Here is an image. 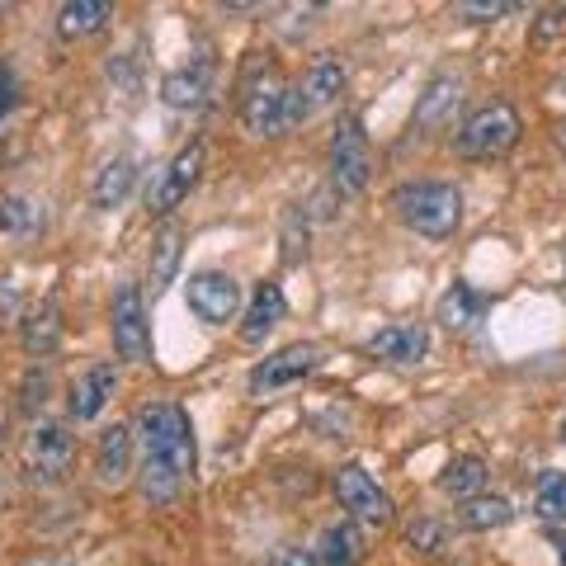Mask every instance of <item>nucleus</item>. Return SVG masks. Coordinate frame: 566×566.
I'll list each match as a JSON object with an SVG mask.
<instances>
[{"label": "nucleus", "instance_id": "35", "mask_svg": "<svg viewBox=\"0 0 566 566\" xmlns=\"http://www.w3.org/2000/svg\"><path fill=\"white\" fill-rule=\"evenodd\" d=\"M557 547H562V566H566V538H557Z\"/></svg>", "mask_w": 566, "mask_h": 566}, {"label": "nucleus", "instance_id": "13", "mask_svg": "<svg viewBox=\"0 0 566 566\" xmlns=\"http://www.w3.org/2000/svg\"><path fill=\"white\" fill-rule=\"evenodd\" d=\"M114 392H118V368L114 364H91L76 382H71V397H66L71 420H95L104 406L114 401Z\"/></svg>", "mask_w": 566, "mask_h": 566}, {"label": "nucleus", "instance_id": "29", "mask_svg": "<svg viewBox=\"0 0 566 566\" xmlns=\"http://www.w3.org/2000/svg\"><path fill=\"white\" fill-rule=\"evenodd\" d=\"M406 543L416 547V553H430V557H439L449 547V528L439 524V520H416L411 528H406Z\"/></svg>", "mask_w": 566, "mask_h": 566}, {"label": "nucleus", "instance_id": "33", "mask_svg": "<svg viewBox=\"0 0 566 566\" xmlns=\"http://www.w3.org/2000/svg\"><path fill=\"white\" fill-rule=\"evenodd\" d=\"M270 566H322V562H316V553L303 543H279L270 553Z\"/></svg>", "mask_w": 566, "mask_h": 566}, {"label": "nucleus", "instance_id": "18", "mask_svg": "<svg viewBox=\"0 0 566 566\" xmlns=\"http://www.w3.org/2000/svg\"><path fill=\"white\" fill-rule=\"evenodd\" d=\"M133 189H137V161H133L128 151H118V156H109V161L99 166L91 199H95V208L114 212V208H123V203L133 199Z\"/></svg>", "mask_w": 566, "mask_h": 566}, {"label": "nucleus", "instance_id": "17", "mask_svg": "<svg viewBox=\"0 0 566 566\" xmlns=\"http://www.w3.org/2000/svg\"><path fill=\"white\" fill-rule=\"evenodd\" d=\"M368 354H378L387 364H424L430 354V331L424 326H382L368 335Z\"/></svg>", "mask_w": 566, "mask_h": 566}, {"label": "nucleus", "instance_id": "28", "mask_svg": "<svg viewBox=\"0 0 566 566\" xmlns=\"http://www.w3.org/2000/svg\"><path fill=\"white\" fill-rule=\"evenodd\" d=\"M43 227V208L24 193H0V237H29Z\"/></svg>", "mask_w": 566, "mask_h": 566}, {"label": "nucleus", "instance_id": "3", "mask_svg": "<svg viewBox=\"0 0 566 566\" xmlns=\"http://www.w3.org/2000/svg\"><path fill=\"white\" fill-rule=\"evenodd\" d=\"M392 208L416 237H430V241L453 237L458 222H463V193H458V185H449V180H411V185H401L392 193Z\"/></svg>", "mask_w": 566, "mask_h": 566}, {"label": "nucleus", "instance_id": "11", "mask_svg": "<svg viewBox=\"0 0 566 566\" xmlns=\"http://www.w3.org/2000/svg\"><path fill=\"white\" fill-rule=\"evenodd\" d=\"M203 161H208L203 142H185V147L170 156L166 170H161V180H156V189L147 193V208L156 212V218H170V212L189 199L193 185H199V175H203Z\"/></svg>", "mask_w": 566, "mask_h": 566}, {"label": "nucleus", "instance_id": "19", "mask_svg": "<svg viewBox=\"0 0 566 566\" xmlns=\"http://www.w3.org/2000/svg\"><path fill=\"white\" fill-rule=\"evenodd\" d=\"M486 312H491V297H486V293H476L472 283H453V289L439 297L434 322H444L449 331H476Z\"/></svg>", "mask_w": 566, "mask_h": 566}, {"label": "nucleus", "instance_id": "5", "mask_svg": "<svg viewBox=\"0 0 566 566\" xmlns=\"http://www.w3.org/2000/svg\"><path fill=\"white\" fill-rule=\"evenodd\" d=\"M368 175H374V151H368V133L364 123L345 114L335 123V137H331V185L340 199H359L368 189Z\"/></svg>", "mask_w": 566, "mask_h": 566}, {"label": "nucleus", "instance_id": "37", "mask_svg": "<svg viewBox=\"0 0 566 566\" xmlns=\"http://www.w3.org/2000/svg\"><path fill=\"white\" fill-rule=\"evenodd\" d=\"M0 434H6V416H0Z\"/></svg>", "mask_w": 566, "mask_h": 566}, {"label": "nucleus", "instance_id": "24", "mask_svg": "<svg viewBox=\"0 0 566 566\" xmlns=\"http://www.w3.org/2000/svg\"><path fill=\"white\" fill-rule=\"evenodd\" d=\"M439 491L453 495V501H472V495L486 491V463L476 453H458L453 463H444L439 472Z\"/></svg>", "mask_w": 566, "mask_h": 566}, {"label": "nucleus", "instance_id": "14", "mask_svg": "<svg viewBox=\"0 0 566 566\" xmlns=\"http://www.w3.org/2000/svg\"><path fill=\"white\" fill-rule=\"evenodd\" d=\"M345 62L340 57H331V52H322L307 71H303V81H297V95H303V104H307V118L312 114H322V109H331V104H340V95H345Z\"/></svg>", "mask_w": 566, "mask_h": 566}, {"label": "nucleus", "instance_id": "10", "mask_svg": "<svg viewBox=\"0 0 566 566\" xmlns=\"http://www.w3.org/2000/svg\"><path fill=\"white\" fill-rule=\"evenodd\" d=\"M185 297H189V312L199 316L203 326H227V322H237V312H241V283L227 270L189 274Z\"/></svg>", "mask_w": 566, "mask_h": 566}, {"label": "nucleus", "instance_id": "34", "mask_svg": "<svg viewBox=\"0 0 566 566\" xmlns=\"http://www.w3.org/2000/svg\"><path fill=\"white\" fill-rule=\"evenodd\" d=\"M557 147L566 151V123H562V128H557Z\"/></svg>", "mask_w": 566, "mask_h": 566}, {"label": "nucleus", "instance_id": "26", "mask_svg": "<svg viewBox=\"0 0 566 566\" xmlns=\"http://www.w3.org/2000/svg\"><path fill=\"white\" fill-rule=\"evenodd\" d=\"M534 515L543 524H566V472L543 468L534 482Z\"/></svg>", "mask_w": 566, "mask_h": 566}, {"label": "nucleus", "instance_id": "23", "mask_svg": "<svg viewBox=\"0 0 566 566\" xmlns=\"http://www.w3.org/2000/svg\"><path fill=\"white\" fill-rule=\"evenodd\" d=\"M57 345H62V307L52 303V297H43V303L24 316V349L33 359H48Z\"/></svg>", "mask_w": 566, "mask_h": 566}, {"label": "nucleus", "instance_id": "7", "mask_svg": "<svg viewBox=\"0 0 566 566\" xmlns=\"http://www.w3.org/2000/svg\"><path fill=\"white\" fill-rule=\"evenodd\" d=\"M109 331H114L118 359H128V364L151 359V322H147V303H142L137 283H118L114 307H109Z\"/></svg>", "mask_w": 566, "mask_h": 566}, {"label": "nucleus", "instance_id": "15", "mask_svg": "<svg viewBox=\"0 0 566 566\" xmlns=\"http://www.w3.org/2000/svg\"><path fill=\"white\" fill-rule=\"evenodd\" d=\"M133 449L137 439L128 424H109V430H99L95 439V476L104 486H123L133 476Z\"/></svg>", "mask_w": 566, "mask_h": 566}, {"label": "nucleus", "instance_id": "4", "mask_svg": "<svg viewBox=\"0 0 566 566\" xmlns=\"http://www.w3.org/2000/svg\"><path fill=\"white\" fill-rule=\"evenodd\" d=\"M520 109L510 99H491L482 104L463 128H458V156H468V161H501L520 147Z\"/></svg>", "mask_w": 566, "mask_h": 566}, {"label": "nucleus", "instance_id": "12", "mask_svg": "<svg viewBox=\"0 0 566 566\" xmlns=\"http://www.w3.org/2000/svg\"><path fill=\"white\" fill-rule=\"evenodd\" d=\"M458 99H463V76H458V71H434V76L424 81L420 99H416L411 133H416V137H434V133H444L449 123H453Z\"/></svg>", "mask_w": 566, "mask_h": 566}, {"label": "nucleus", "instance_id": "9", "mask_svg": "<svg viewBox=\"0 0 566 566\" xmlns=\"http://www.w3.org/2000/svg\"><path fill=\"white\" fill-rule=\"evenodd\" d=\"M76 458V434L62 420H39L24 434V472L33 482H62Z\"/></svg>", "mask_w": 566, "mask_h": 566}, {"label": "nucleus", "instance_id": "27", "mask_svg": "<svg viewBox=\"0 0 566 566\" xmlns=\"http://www.w3.org/2000/svg\"><path fill=\"white\" fill-rule=\"evenodd\" d=\"M458 520H463V528L486 534V528H505L515 520V505H510L505 495H472V501H463V510H458Z\"/></svg>", "mask_w": 566, "mask_h": 566}, {"label": "nucleus", "instance_id": "1", "mask_svg": "<svg viewBox=\"0 0 566 566\" xmlns=\"http://www.w3.org/2000/svg\"><path fill=\"white\" fill-rule=\"evenodd\" d=\"M133 439H137V449H142V463H137L142 501L170 505L175 495L189 486L193 463H199V444H193V424L185 416V406H175V401H147L137 411Z\"/></svg>", "mask_w": 566, "mask_h": 566}, {"label": "nucleus", "instance_id": "31", "mask_svg": "<svg viewBox=\"0 0 566 566\" xmlns=\"http://www.w3.org/2000/svg\"><path fill=\"white\" fill-rule=\"evenodd\" d=\"M520 6H510V0H491V6H458V20H468V24H491V20H501V14H515Z\"/></svg>", "mask_w": 566, "mask_h": 566}, {"label": "nucleus", "instance_id": "6", "mask_svg": "<svg viewBox=\"0 0 566 566\" xmlns=\"http://www.w3.org/2000/svg\"><path fill=\"white\" fill-rule=\"evenodd\" d=\"M335 501H340L345 520H354L359 528H387L397 520V501L359 463L335 468Z\"/></svg>", "mask_w": 566, "mask_h": 566}, {"label": "nucleus", "instance_id": "2", "mask_svg": "<svg viewBox=\"0 0 566 566\" xmlns=\"http://www.w3.org/2000/svg\"><path fill=\"white\" fill-rule=\"evenodd\" d=\"M241 123L251 137H279L307 123V104L297 95V85H289L274 66H251V76L241 81Z\"/></svg>", "mask_w": 566, "mask_h": 566}, {"label": "nucleus", "instance_id": "32", "mask_svg": "<svg viewBox=\"0 0 566 566\" xmlns=\"http://www.w3.org/2000/svg\"><path fill=\"white\" fill-rule=\"evenodd\" d=\"M557 33H566V6H547L534 24V43H553Z\"/></svg>", "mask_w": 566, "mask_h": 566}, {"label": "nucleus", "instance_id": "8", "mask_svg": "<svg viewBox=\"0 0 566 566\" xmlns=\"http://www.w3.org/2000/svg\"><path fill=\"white\" fill-rule=\"evenodd\" d=\"M326 364V349L322 345H283L279 354H270V359H260L251 368V378H245V387H251V397H274L283 392V387H293V382H303L307 374H316V368Z\"/></svg>", "mask_w": 566, "mask_h": 566}, {"label": "nucleus", "instance_id": "16", "mask_svg": "<svg viewBox=\"0 0 566 566\" xmlns=\"http://www.w3.org/2000/svg\"><path fill=\"white\" fill-rule=\"evenodd\" d=\"M312 553H316V562H322V566H359L364 562V528L354 520H345V515L331 520V524H322Z\"/></svg>", "mask_w": 566, "mask_h": 566}, {"label": "nucleus", "instance_id": "21", "mask_svg": "<svg viewBox=\"0 0 566 566\" xmlns=\"http://www.w3.org/2000/svg\"><path fill=\"white\" fill-rule=\"evenodd\" d=\"M212 91V66L208 62H189L180 71H170V76L161 81V99L170 104V109H199V104L208 99Z\"/></svg>", "mask_w": 566, "mask_h": 566}, {"label": "nucleus", "instance_id": "20", "mask_svg": "<svg viewBox=\"0 0 566 566\" xmlns=\"http://www.w3.org/2000/svg\"><path fill=\"white\" fill-rule=\"evenodd\" d=\"M283 312H289V303H283L279 283H260L255 297L245 303V316H241V340L245 345H264V335L283 322Z\"/></svg>", "mask_w": 566, "mask_h": 566}, {"label": "nucleus", "instance_id": "30", "mask_svg": "<svg viewBox=\"0 0 566 566\" xmlns=\"http://www.w3.org/2000/svg\"><path fill=\"white\" fill-rule=\"evenodd\" d=\"M20 71H14V62L10 57H0V123H6L10 114H14V104H20Z\"/></svg>", "mask_w": 566, "mask_h": 566}, {"label": "nucleus", "instance_id": "36", "mask_svg": "<svg viewBox=\"0 0 566 566\" xmlns=\"http://www.w3.org/2000/svg\"><path fill=\"white\" fill-rule=\"evenodd\" d=\"M562 444H566V420H562Z\"/></svg>", "mask_w": 566, "mask_h": 566}, {"label": "nucleus", "instance_id": "25", "mask_svg": "<svg viewBox=\"0 0 566 566\" xmlns=\"http://www.w3.org/2000/svg\"><path fill=\"white\" fill-rule=\"evenodd\" d=\"M109 20H114V6H104V0H71L57 14V29H62V39H91Z\"/></svg>", "mask_w": 566, "mask_h": 566}, {"label": "nucleus", "instance_id": "22", "mask_svg": "<svg viewBox=\"0 0 566 566\" xmlns=\"http://www.w3.org/2000/svg\"><path fill=\"white\" fill-rule=\"evenodd\" d=\"M180 260H185V227L180 222H166L151 241V264H147V279H151V293H161L180 274Z\"/></svg>", "mask_w": 566, "mask_h": 566}]
</instances>
